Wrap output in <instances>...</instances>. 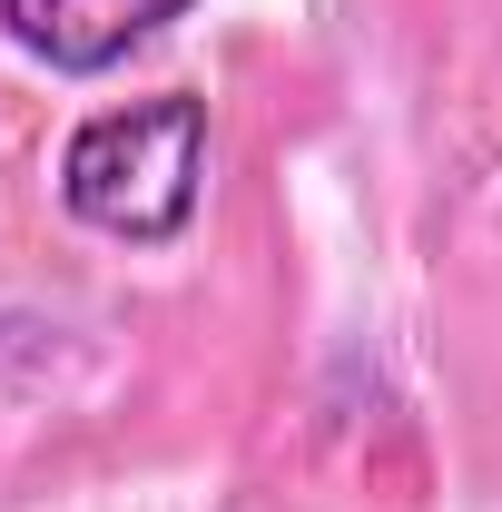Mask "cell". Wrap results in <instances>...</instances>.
I'll return each mask as SVG.
<instances>
[{
  "instance_id": "obj_2",
  "label": "cell",
  "mask_w": 502,
  "mask_h": 512,
  "mask_svg": "<svg viewBox=\"0 0 502 512\" xmlns=\"http://www.w3.org/2000/svg\"><path fill=\"white\" fill-rule=\"evenodd\" d=\"M168 20H188V0H0V30L20 60L50 79H109L128 50H148Z\"/></svg>"
},
{
  "instance_id": "obj_1",
  "label": "cell",
  "mask_w": 502,
  "mask_h": 512,
  "mask_svg": "<svg viewBox=\"0 0 502 512\" xmlns=\"http://www.w3.org/2000/svg\"><path fill=\"white\" fill-rule=\"evenodd\" d=\"M60 207L109 247H178L207 207V99L158 89L69 128Z\"/></svg>"
}]
</instances>
